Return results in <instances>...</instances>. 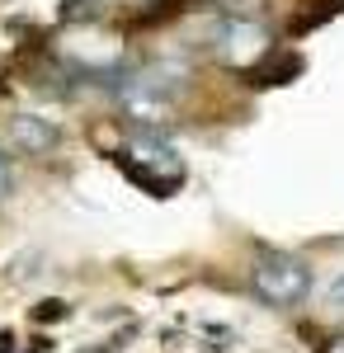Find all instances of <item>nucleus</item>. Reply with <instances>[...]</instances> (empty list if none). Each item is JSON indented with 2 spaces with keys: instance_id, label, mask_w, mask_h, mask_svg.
I'll return each mask as SVG.
<instances>
[{
  "instance_id": "f257e3e1",
  "label": "nucleus",
  "mask_w": 344,
  "mask_h": 353,
  "mask_svg": "<svg viewBox=\"0 0 344 353\" xmlns=\"http://www.w3.org/2000/svg\"><path fill=\"white\" fill-rule=\"evenodd\" d=\"M250 288L269 301V306H297V301H307L312 292V269H307V259H297V254H283V250H265L260 259H255V269H250Z\"/></svg>"
},
{
  "instance_id": "f03ea898",
  "label": "nucleus",
  "mask_w": 344,
  "mask_h": 353,
  "mask_svg": "<svg viewBox=\"0 0 344 353\" xmlns=\"http://www.w3.org/2000/svg\"><path fill=\"white\" fill-rule=\"evenodd\" d=\"M265 43L269 38L250 19H227V24L217 28V52L227 57V61H250L255 52H265Z\"/></svg>"
},
{
  "instance_id": "7ed1b4c3",
  "label": "nucleus",
  "mask_w": 344,
  "mask_h": 353,
  "mask_svg": "<svg viewBox=\"0 0 344 353\" xmlns=\"http://www.w3.org/2000/svg\"><path fill=\"white\" fill-rule=\"evenodd\" d=\"M10 137H15V146L28 151V156H38V151H52L57 146V128L52 123H43V118H10Z\"/></svg>"
},
{
  "instance_id": "20e7f679",
  "label": "nucleus",
  "mask_w": 344,
  "mask_h": 353,
  "mask_svg": "<svg viewBox=\"0 0 344 353\" xmlns=\"http://www.w3.org/2000/svg\"><path fill=\"white\" fill-rule=\"evenodd\" d=\"M325 311H330V316H344V273L325 288Z\"/></svg>"
},
{
  "instance_id": "39448f33",
  "label": "nucleus",
  "mask_w": 344,
  "mask_h": 353,
  "mask_svg": "<svg viewBox=\"0 0 344 353\" xmlns=\"http://www.w3.org/2000/svg\"><path fill=\"white\" fill-rule=\"evenodd\" d=\"M5 189H10V170H5V161H0V198H5Z\"/></svg>"
},
{
  "instance_id": "423d86ee",
  "label": "nucleus",
  "mask_w": 344,
  "mask_h": 353,
  "mask_svg": "<svg viewBox=\"0 0 344 353\" xmlns=\"http://www.w3.org/2000/svg\"><path fill=\"white\" fill-rule=\"evenodd\" d=\"M325 353H344V339H335V344H330V349H325Z\"/></svg>"
}]
</instances>
